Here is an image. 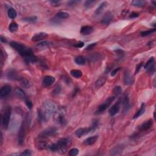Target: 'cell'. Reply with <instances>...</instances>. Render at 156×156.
<instances>
[{"instance_id": "cell-30", "label": "cell", "mask_w": 156, "mask_h": 156, "mask_svg": "<svg viewBox=\"0 0 156 156\" xmlns=\"http://www.w3.org/2000/svg\"><path fill=\"white\" fill-rule=\"evenodd\" d=\"M15 93L19 98H23V99L25 98L26 100V93H24V92L22 89V88H16Z\"/></svg>"}, {"instance_id": "cell-53", "label": "cell", "mask_w": 156, "mask_h": 156, "mask_svg": "<svg viewBox=\"0 0 156 156\" xmlns=\"http://www.w3.org/2000/svg\"><path fill=\"white\" fill-rule=\"evenodd\" d=\"M0 40H1V42H3V43H7V42H8V40H7V39L3 36H1V38H0Z\"/></svg>"}, {"instance_id": "cell-49", "label": "cell", "mask_w": 156, "mask_h": 156, "mask_svg": "<svg viewBox=\"0 0 156 156\" xmlns=\"http://www.w3.org/2000/svg\"><path fill=\"white\" fill-rule=\"evenodd\" d=\"M97 43H91L90 44V45H88L87 47L86 48V50H91L94 47H95Z\"/></svg>"}, {"instance_id": "cell-21", "label": "cell", "mask_w": 156, "mask_h": 156, "mask_svg": "<svg viewBox=\"0 0 156 156\" xmlns=\"http://www.w3.org/2000/svg\"><path fill=\"white\" fill-rule=\"evenodd\" d=\"M37 115H38V121L40 123H43L47 121V118L46 117L45 113H43V110L41 109H38L37 110Z\"/></svg>"}, {"instance_id": "cell-33", "label": "cell", "mask_w": 156, "mask_h": 156, "mask_svg": "<svg viewBox=\"0 0 156 156\" xmlns=\"http://www.w3.org/2000/svg\"><path fill=\"white\" fill-rule=\"evenodd\" d=\"M106 83V79L104 77H101L96 81L95 83V86L97 88L101 87L102 86Z\"/></svg>"}, {"instance_id": "cell-3", "label": "cell", "mask_w": 156, "mask_h": 156, "mask_svg": "<svg viewBox=\"0 0 156 156\" xmlns=\"http://www.w3.org/2000/svg\"><path fill=\"white\" fill-rule=\"evenodd\" d=\"M65 114L66 110L64 107H60L56 111L54 115V118L55 121L58 125L64 126L66 125L67 121L65 120Z\"/></svg>"}, {"instance_id": "cell-7", "label": "cell", "mask_w": 156, "mask_h": 156, "mask_svg": "<svg viewBox=\"0 0 156 156\" xmlns=\"http://www.w3.org/2000/svg\"><path fill=\"white\" fill-rule=\"evenodd\" d=\"M57 132L58 131L56 127H50L44 130L41 134L39 135V137H41L42 139H46V138L49 137V136H55L57 134Z\"/></svg>"}, {"instance_id": "cell-42", "label": "cell", "mask_w": 156, "mask_h": 156, "mask_svg": "<svg viewBox=\"0 0 156 156\" xmlns=\"http://www.w3.org/2000/svg\"><path fill=\"white\" fill-rule=\"evenodd\" d=\"M21 82H22V86H23L24 87L28 88V87H29V82H28V81L26 80V79H24V78H23V79H22V80H21Z\"/></svg>"}, {"instance_id": "cell-6", "label": "cell", "mask_w": 156, "mask_h": 156, "mask_svg": "<svg viewBox=\"0 0 156 156\" xmlns=\"http://www.w3.org/2000/svg\"><path fill=\"white\" fill-rule=\"evenodd\" d=\"M115 98V96L109 97L107 100H106L105 101L103 102V103L101 104V105L99 106L98 107L97 110L95 112V114L96 115H100V114H101V113H103L110 106L112 102L114 101Z\"/></svg>"}, {"instance_id": "cell-50", "label": "cell", "mask_w": 156, "mask_h": 156, "mask_svg": "<svg viewBox=\"0 0 156 156\" xmlns=\"http://www.w3.org/2000/svg\"><path fill=\"white\" fill-rule=\"evenodd\" d=\"M142 66H143V63H139V64H138L137 65H136L135 72V74H137L139 72V71L140 70V69H141V67H142Z\"/></svg>"}, {"instance_id": "cell-40", "label": "cell", "mask_w": 156, "mask_h": 156, "mask_svg": "<svg viewBox=\"0 0 156 156\" xmlns=\"http://www.w3.org/2000/svg\"><path fill=\"white\" fill-rule=\"evenodd\" d=\"M113 92L116 96L120 95L122 93V89L120 86H116L113 89Z\"/></svg>"}, {"instance_id": "cell-4", "label": "cell", "mask_w": 156, "mask_h": 156, "mask_svg": "<svg viewBox=\"0 0 156 156\" xmlns=\"http://www.w3.org/2000/svg\"><path fill=\"white\" fill-rule=\"evenodd\" d=\"M71 144V140L69 138H62L56 143L57 151L61 154H65L67 152V148Z\"/></svg>"}, {"instance_id": "cell-45", "label": "cell", "mask_w": 156, "mask_h": 156, "mask_svg": "<svg viewBox=\"0 0 156 156\" xmlns=\"http://www.w3.org/2000/svg\"><path fill=\"white\" fill-rule=\"evenodd\" d=\"M31 154H32V152L31 151V150H24V151H23L22 153L20 154V155H24V156H28V155H31Z\"/></svg>"}, {"instance_id": "cell-9", "label": "cell", "mask_w": 156, "mask_h": 156, "mask_svg": "<svg viewBox=\"0 0 156 156\" xmlns=\"http://www.w3.org/2000/svg\"><path fill=\"white\" fill-rule=\"evenodd\" d=\"M144 68L146 70L148 73H154L155 70V59L154 57H151L148 60L146 64L144 66Z\"/></svg>"}, {"instance_id": "cell-27", "label": "cell", "mask_w": 156, "mask_h": 156, "mask_svg": "<svg viewBox=\"0 0 156 156\" xmlns=\"http://www.w3.org/2000/svg\"><path fill=\"white\" fill-rule=\"evenodd\" d=\"M131 4L136 7H143L146 4V1L143 0H134L131 2Z\"/></svg>"}, {"instance_id": "cell-54", "label": "cell", "mask_w": 156, "mask_h": 156, "mask_svg": "<svg viewBox=\"0 0 156 156\" xmlns=\"http://www.w3.org/2000/svg\"><path fill=\"white\" fill-rule=\"evenodd\" d=\"M3 134H2V132H1V144H2V143H3Z\"/></svg>"}, {"instance_id": "cell-1", "label": "cell", "mask_w": 156, "mask_h": 156, "mask_svg": "<svg viewBox=\"0 0 156 156\" xmlns=\"http://www.w3.org/2000/svg\"><path fill=\"white\" fill-rule=\"evenodd\" d=\"M10 45L21 56L23 57L25 62L27 63H34L37 62L38 58L34 54L31 48H28L22 43H19L14 41L10 42Z\"/></svg>"}, {"instance_id": "cell-51", "label": "cell", "mask_w": 156, "mask_h": 156, "mask_svg": "<svg viewBox=\"0 0 156 156\" xmlns=\"http://www.w3.org/2000/svg\"><path fill=\"white\" fill-rule=\"evenodd\" d=\"M139 16V13H136V12H132V13L129 15V18H135L138 17Z\"/></svg>"}, {"instance_id": "cell-38", "label": "cell", "mask_w": 156, "mask_h": 156, "mask_svg": "<svg viewBox=\"0 0 156 156\" xmlns=\"http://www.w3.org/2000/svg\"><path fill=\"white\" fill-rule=\"evenodd\" d=\"M99 126V121L96 119H95L93 120V121H92V124L91 125V127L92 129V132H93V131H95L96 129L98 128V127Z\"/></svg>"}, {"instance_id": "cell-26", "label": "cell", "mask_w": 156, "mask_h": 156, "mask_svg": "<svg viewBox=\"0 0 156 156\" xmlns=\"http://www.w3.org/2000/svg\"><path fill=\"white\" fill-rule=\"evenodd\" d=\"M70 74L73 77L76 78V79H79L82 77V73L81 71L78 70H72L70 72Z\"/></svg>"}, {"instance_id": "cell-11", "label": "cell", "mask_w": 156, "mask_h": 156, "mask_svg": "<svg viewBox=\"0 0 156 156\" xmlns=\"http://www.w3.org/2000/svg\"><path fill=\"white\" fill-rule=\"evenodd\" d=\"M92 132V129L91 127H84V128H79L76 131L75 135L78 138H81L84 135L89 134L90 132Z\"/></svg>"}, {"instance_id": "cell-10", "label": "cell", "mask_w": 156, "mask_h": 156, "mask_svg": "<svg viewBox=\"0 0 156 156\" xmlns=\"http://www.w3.org/2000/svg\"><path fill=\"white\" fill-rule=\"evenodd\" d=\"M153 125V120L152 119H150L147 121L143 122V123L139 126L138 127V130L140 132H145V131H148L152 127Z\"/></svg>"}, {"instance_id": "cell-44", "label": "cell", "mask_w": 156, "mask_h": 156, "mask_svg": "<svg viewBox=\"0 0 156 156\" xmlns=\"http://www.w3.org/2000/svg\"><path fill=\"white\" fill-rule=\"evenodd\" d=\"M50 3L52 6L57 7V6H61V2L60 1H56V0H54V1H51Z\"/></svg>"}, {"instance_id": "cell-15", "label": "cell", "mask_w": 156, "mask_h": 156, "mask_svg": "<svg viewBox=\"0 0 156 156\" xmlns=\"http://www.w3.org/2000/svg\"><path fill=\"white\" fill-rule=\"evenodd\" d=\"M124 83L126 86L131 85L134 83V79L131 76V72L129 70H126L124 74Z\"/></svg>"}, {"instance_id": "cell-17", "label": "cell", "mask_w": 156, "mask_h": 156, "mask_svg": "<svg viewBox=\"0 0 156 156\" xmlns=\"http://www.w3.org/2000/svg\"><path fill=\"white\" fill-rule=\"evenodd\" d=\"M48 35V34L45 32H40L38 34H35L34 36L32 37V42H38L41 41V40H43L47 38Z\"/></svg>"}, {"instance_id": "cell-47", "label": "cell", "mask_w": 156, "mask_h": 156, "mask_svg": "<svg viewBox=\"0 0 156 156\" xmlns=\"http://www.w3.org/2000/svg\"><path fill=\"white\" fill-rule=\"evenodd\" d=\"M25 102H26V106H27V107H28V109H31L33 107L32 102L30 100H27V99H26V100H25Z\"/></svg>"}, {"instance_id": "cell-8", "label": "cell", "mask_w": 156, "mask_h": 156, "mask_svg": "<svg viewBox=\"0 0 156 156\" xmlns=\"http://www.w3.org/2000/svg\"><path fill=\"white\" fill-rule=\"evenodd\" d=\"M25 122L23 121L22 122L20 128L19 129L18 134V143L20 145H22L24 143V137H25Z\"/></svg>"}, {"instance_id": "cell-48", "label": "cell", "mask_w": 156, "mask_h": 156, "mask_svg": "<svg viewBox=\"0 0 156 156\" xmlns=\"http://www.w3.org/2000/svg\"><path fill=\"white\" fill-rule=\"evenodd\" d=\"M84 46V43L82 42H79L74 45V47L76 48H82Z\"/></svg>"}, {"instance_id": "cell-31", "label": "cell", "mask_w": 156, "mask_h": 156, "mask_svg": "<svg viewBox=\"0 0 156 156\" xmlns=\"http://www.w3.org/2000/svg\"><path fill=\"white\" fill-rule=\"evenodd\" d=\"M74 61H75L76 63H77V65H84L86 63V58L84 57L79 56L74 58Z\"/></svg>"}, {"instance_id": "cell-28", "label": "cell", "mask_w": 156, "mask_h": 156, "mask_svg": "<svg viewBox=\"0 0 156 156\" xmlns=\"http://www.w3.org/2000/svg\"><path fill=\"white\" fill-rule=\"evenodd\" d=\"M56 17L58 19H67L69 17V14L67 13V12H64V11H61V12H58V13L56 14Z\"/></svg>"}, {"instance_id": "cell-35", "label": "cell", "mask_w": 156, "mask_h": 156, "mask_svg": "<svg viewBox=\"0 0 156 156\" xmlns=\"http://www.w3.org/2000/svg\"><path fill=\"white\" fill-rule=\"evenodd\" d=\"M23 20L28 23H35L37 21V17H35V16L25 17L23 18Z\"/></svg>"}, {"instance_id": "cell-32", "label": "cell", "mask_w": 156, "mask_h": 156, "mask_svg": "<svg viewBox=\"0 0 156 156\" xmlns=\"http://www.w3.org/2000/svg\"><path fill=\"white\" fill-rule=\"evenodd\" d=\"M18 29V25L15 22L11 23L9 26V30L11 32H15L17 31Z\"/></svg>"}, {"instance_id": "cell-14", "label": "cell", "mask_w": 156, "mask_h": 156, "mask_svg": "<svg viewBox=\"0 0 156 156\" xmlns=\"http://www.w3.org/2000/svg\"><path fill=\"white\" fill-rule=\"evenodd\" d=\"M120 104H121V101L119 100L110 108L109 110V113L110 116H114V115L118 113L120 109Z\"/></svg>"}, {"instance_id": "cell-36", "label": "cell", "mask_w": 156, "mask_h": 156, "mask_svg": "<svg viewBox=\"0 0 156 156\" xmlns=\"http://www.w3.org/2000/svg\"><path fill=\"white\" fill-rule=\"evenodd\" d=\"M96 1H95V0H88V1H86L84 3V6L86 9H89L91 8L92 7H93L96 3Z\"/></svg>"}, {"instance_id": "cell-16", "label": "cell", "mask_w": 156, "mask_h": 156, "mask_svg": "<svg viewBox=\"0 0 156 156\" xmlns=\"http://www.w3.org/2000/svg\"><path fill=\"white\" fill-rule=\"evenodd\" d=\"M56 81L55 78L51 76H47L43 79V85L45 87H49L54 84Z\"/></svg>"}, {"instance_id": "cell-25", "label": "cell", "mask_w": 156, "mask_h": 156, "mask_svg": "<svg viewBox=\"0 0 156 156\" xmlns=\"http://www.w3.org/2000/svg\"><path fill=\"white\" fill-rule=\"evenodd\" d=\"M7 76L9 79H12V80H16V79H18V77L17 73H16L15 71L14 70H10L8 73L7 74Z\"/></svg>"}, {"instance_id": "cell-23", "label": "cell", "mask_w": 156, "mask_h": 156, "mask_svg": "<svg viewBox=\"0 0 156 156\" xmlns=\"http://www.w3.org/2000/svg\"><path fill=\"white\" fill-rule=\"evenodd\" d=\"M145 112V104L143 103L141 104L140 109L136 112L135 114V115L134 116V119H136V118H139L140 116L144 114Z\"/></svg>"}, {"instance_id": "cell-41", "label": "cell", "mask_w": 156, "mask_h": 156, "mask_svg": "<svg viewBox=\"0 0 156 156\" xmlns=\"http://www.w3.org/2000/svg\"><path fill=\"white\" fill-rule=\"evenodd\" d=\"M122 151H123V150H122V148H121V147H120V146H116V147H115V148H113L112 150L111 154L113 153V152H116V153L115 154V155H116V154H119V153H118V152H121Z\"/></svg>"}, {"instance_id": "cell-29", "label": "cell", "mask_w": 156, "mask_h": 156, "mask_svg": "<svg viewBox=\"0 0 156 156\" xmlns=\"http://www.w3.org/2000/svg\"><path fill=\"white\" fill-rule=\"evenodd\" d=\"M49 145L45 141H39L37 144V148L40 150H48V149Z\"/></svg>"}, {"instance_id": "cell-34", "label": "cell", "mask_w": 156, "mask_h": 156, "mask_svg": "<svg viewBox=\"0 0 156 156\" xmlns=\"http://www.w3.org/2000/svg\"><path fill=\"white\" fill-rule=\"evenodd\" d=\"M8 14L9 17L11 19L15 18L16 17H17V15L16 10L13 8H10L8 10Z\"/></svg>"}, {"instance_id": "cell-19", "label": "cell", "mask_w": 156, "mask_h": 156, "mask_svg": "<svg viewBox=\"0 0 156 156\" xmlns=\"http://www.w3.org/2000/svg\"><path fill=\"white\" fill-rule=\"evenodd\" d=\"M98 139V136L94 135L90 136V137L86 139L84 141V144L86 146H90V145H93L96 142L97 140Z\"/></svg>"}, {"instance_id": "cell-18", "label": "cell", "mask_w": 156, "mask_h": 156, "mask_svg": "<svg viewBox=\"0 0 156 156\" xmlns=\"http://www.w3.org/2000/svg\"><path fill=\"white\" fill-rule=\"evenodd\" d=\"M113 18V14L111 12H108L105 14L101 20V23L104 24H109L110 23Z\"/></svg>"}, {"instance_id": "cell-39", "label": "cell", "mask_w": 156, "mask_h": 156, "mask_svg": "<svg viewBox=\"0 0 156 156\" xmlns=\"http://www.w3.org/2000/svg\"><path fill=\"white\" fill-rule=\"evenodd\" d=\"M79 154V150L77 148H72L69 151L68 155L70 156H76Z\"/></svg>"}, {"instance_id": "cell-12", "label": "cell", "mask_w": 156, "mask_h": 156, "mask_svg": "<svg viewBox=\"0 0 156 156\" xmlns=\"http://www.w3.org/2000/svg\"><path fill=\"white\" fill-rule=\"evenodd\" d=\"M123 111L125 113L129 112L131 109V103L130 100H129V95L126 94L124 96L123 99Z\"/></svg>"}, {"instance_id": "cell-37", "label": "cell", "mask_w": 156, "mask_h": 156, "mask_svg": "<svg viewBox=\"0 0 156 156\" xmlns=\"http://www.w3.org/2000/svg\"><path fill=\"white\" fill-rule=\"evenodd\" d=\"M155 32V29L154 28L152 29H150V30H147V31H142L140 32V35L142 37H146V36H148V35H150L152 34H153L154 32Z\"/></svg>"}, {"instance_id": "cell-13", "label": "cell", "mask_w": 156, "mask_h": 156, "mask_svg": "<svg viewBox=\"0 0 156 156\" xmlns=\"http://www.w3.org/2000/svg\"><path fill=\"white\" fill-rule=\"evenodd\" d=\"M12 88L10 86L6 85V86H3L0 90V97L1 98H4L8 96L9 95L10 92H11Z\"/></svg>"}, {"instance_id": "cell-2", "label": "cell", "mask_w": 156, "mask_h": 156, "mask_svg": "<svg viewBox=\"0 0 156 156\" xmlns=\"http://www.w3.org/2000/svg\"><path fill=\"white\" fill-rule=\"evenodd\" d=\"M43 113H45L47 120L49 119L51 115L54 114L57 110V106L54 102L51 101H47L43 103V109H42Z\"/></svg>"}, {"instance_id": "cell-52", "label": "cell", "mask_w": 156, "mask_h": 156, "mask_svg": "<svg viewBox=\"0 0 156 156\" xmlns=\"http://www.w3.org/2000/svg\"><path fill=\"white\" fill-rule=\"evenodd\" d=\"M79 2V1H70L68 3V6H73V5L76 4L77 3H78Z\"/></svg>"}, {"instance_id": "cell-24", "label": "cell", "mask_w": 156, "mask_h": 156, "mask_svg": "<svg viewBox=\"0 0 156 156\" xmlns=\"http://www.w3.org/2000/svg\"><path fill=\"white\" fill-rule=\"evenodd\" d=\"M52 42L47 41V40H44L39 43L37 45V47L40 48H45L49 47L51 45H52Z\"/></svg>"}, {"instance_id": "cell-43", "label": "cell", "mask_w": 156, "mask_h": 156, "mask_svg": "<svg viewBox=\"0 0 156 156\" xmlns=\"http://www.w3.org/2000/svg\"><path fill=\"white\" fill-rule=\"evenodd\" d=\"M121 67H118V68L113 69V70L111 72V73H110L111 76H112V77H113V76H115L117 73H118V72H119V71L121 70Z\"/></svg>"}, {"instance_id": "cell-46", "label": "cell", "mask_w": 156, "mask_h": 156, "mask_svg": "<svg viewBox=\"0 0 156 156\" xmlns=\"http://www.w3.org/2000/svg\"><path fill=\"white\" fill-rule=\"evenodd\" d=\"M61 91V87L60 85H58V86L55 88V89L54 90L53 92H54V94H55V95H58V94L60 93Z\"/></svg>"}, {"instance_id": "cell-5", "label": "cell", "mask_w": 156, "mask_h": 156, "mask_svg": "<svg viewBox=\"0 0 156 156\" xmlns=\"http://www.w3.org/2000/svg\"><path fill=\"white\" fill-rule=\"evenodd\" d=\"M12 113V107L10 106H7L5 108L4 113L1 117V122L2 126L4 129H8L9 125L10 116Z\"/></svg>"}, {"instance_id": "cell-22", "label": "cell", "mask_w": 156, "mask_h": 156, "mask_svg": "<svg viewBox=\"0 0 156 156\" xmlns=\"http://www.w3.org/2000/svg\"><path fill=\"white\" fill-rule=\"evenodd\" d=\"M107 3L105 2V1L101 3L100 6H98V8L96 9V10H95V15L96 16L100 15L102 13V12L104 11V9L106 8V7L107 6Z\"/></svg>"}, {"instance_id": "cell-20", "label": "cell", "mask_w": 156, "mask_h": 156, "mask_svg": "<svg viewBox=\"0 0 156 156\" xmlns=\"http://www.w3.org/2000/svg\"><path fill=\"white\" fill-rule=\"evenodd\" d=\"M93 31V28L90 26H84L81 28L80 32L82 35H87L91 34Z\"/></svg>"}]
</instances>
